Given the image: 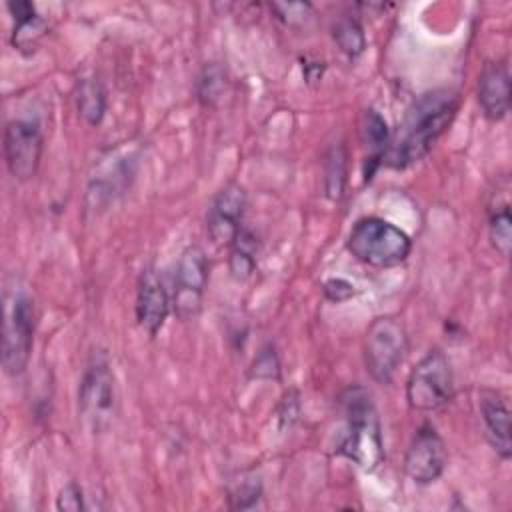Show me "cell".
I'll return each instance as SVG.
<instances>
[{
  "label": "cell",
  "instance_id": "1",
  "mask_svg": "<svg viewBox=\"0 0 512 512\" xmlns=\"http://www.w3.org/2000/svg\"><path fill=\"white\" fill-rule=\"evenodd\" d=\"M458 110V96L448 88H436L418 96L406 110L398 130L390 136L384 164L404 170L420 162L448 130Z\"/></svg>",
  "mask_w": 512,
  "mask_h": 512
},
{
  "label": "cell",
  "instance_id": "2",
  "mask_svg": "<svg viewBox=\"0 0 512 512\" xmlns=\"http://www.w3.org/2000/svg\"><path fill=\"white\" fill-rule=\"evenodd\" d=\"M346 428L338 452L364 472H374L384 460V442L372 396L362 386H350L340 396Z\"/></svg>",
  "mask_w": 512,
  "mask_h": 512
},
{
  "label": "cell",
  "instance_id": "3",
  "mask_svg": "<svg viewBox=\"0 0 512 512\" xmlns=\"http://www.w3.org/2000/svg\"><path fill=\"white\" fill-rule=\"evenodd\" d=\"M346 248L366 266L394 268L410 256L412 240L392 222L378 216H364L352 226Z\"/></svg>",
  "mask_w": 512,
  "mask_h": 512
},
{
  "label": "cell",
  "instance_id": "4",
  "mask_svg": "<svg viewBox=\"0 0 512 512\" xmlns=\"http://www.w3.org/2000/svg\"><path fill=\"white\" fill-rule=\"evenodd\" d=\"M78 412L92 432H104L118 412V390L104 350L90 352L78 386Z\"/></svg>",
  "mask_w": 512,
  "mask_h": 512
},
{
  "label": "cell",
  "instance_id": "5",
  "mask_svg": "<svg viewBox=\"0 0 512 512\" xmlns=\"http://www.w3.org/2000/svg\"><path fill=\"white\" fill-rule=\"evenodd\" d=\"M34 344V302L24 288L6 284L2 320V368L8 376H20L30 360Z\"/></svg>",
  "mask_w": 512,
  "mask_h": 512
},
{
  "label": "cell",
  "instance_id": "6",
  "mask_svg": "<svg viewBox=\"0 0 512 512\" xmlns=\"http://www.w3.org/2000/svg\"><path fill=\"white\" fill-rule=\"evenodd\" d=\"M454 396V374L448 356L434 348L422 356L408 374L406 400L418 412H432Z\"/></svg>",
  "mask_w": 512,
  "mask_h": 512
},
{
  "label": "cell",
  "instance_id": "7",
  "mask_svg": "<svg viewBox=\"0 0 512 512\" xmlns=\"http://www.w3.org/2000/svg\"><path fill=\"white\" fill-rule=\"evenodd\" d=\"M408 350L404 326L392 316L374 318L364 336V366L378 384H390Z\"/></svg>",
  "mask_w": 512,
  "mask_h": 512
},
{
  "label": "cell",
  "instance_id": "8",
  "mask_svg": "<svg viewBox=\"0 0 512 512\" xmlns=\"http://www.w3.org/2000/svg\"><path fill=\"white\" fill-rule=\"evenodd\" d=\"M44 150V134L36 120L14 118L4 128V160L6 168L18 182L36 176Z\"/></svg>",
  "mask_w": 512,
  "mask_h": 512
},
{
  "label": "cell",
  "instance_id": "9",
  "mask_svg": "<svg viewBox=\"0 0 512 512\" xmlns=\"http://www.w3.org/2000/svg\"><path fill=\"white\" fill-rule=\"evenodd\" d=\"M206 282L208 258L200 246H188L180 254L172 292V310L180 320H194L200 314Z\"/></svg>",
  "mask_w": 512,
  "mask_h": 512
},
{
  "label": "cell",
  "instance_id": "10",
  "mask_svg": "<svg viewBox=\"0 0 512 512\" xmlns=\"http://www.w3.org/2000/svg\"><path fill=\"white\" fill-rule=\"evenodd\" d=\"M448 464V452L442 436L432 424H422L404 454L406 476L420 486L436 482Z\"/></svg>",
  "mask_w": 512,
  "mask_h": 512
},
{
  "label": "cell",
  "instance_id": "11",
  "mask_svg": "<svg viewBox=\"0 0 512 512\" xmlns=\"http://www.w3.org/2000/svg\"><path fill=\"white\" fill-rule=\"evenodd\" d=\"M248 196L246 190L236 184L228 182L210 202L206 212V232L214 244H230L234 236L244 226V212H246Z\"/></svg>",
  "mask_w": 512,
  "mask_h": 512
},
{
  "label": "cell",
  "instance_id": "12",
  "mask_svg": "<svg viewBox=\"0 0 512 512\" xmlns=\"http://www.w3.org/2000/svg\"><path fill=\"white\" fill-rule=\"evenodd\" d=\"M134 310L140 328L148 336H156L162 330L172 310V298L168 296L164 282L152 264L144 266L138 276Z\"/></svg>",
  "mask_w": 512,
  "mask_h": 512
},
{
  "label": "cell",
  "instance_id": "13",
  "mask_svg": "<svg viewBox=\"0 0 512 512\" xmlns=\"http://www.w3.org/2000/svg\"><path fill=\"white\" fill-rule=\"evenodd\" d=\"M478 104L490 122H500L510 110V72L504 62L488 60L478 74Z\"/></svg>",
  "mask_w": 512,
  "mask_h": 512
},
{
  "label": "cell",
  "instance_id": "14",
  "mask_svg": "<svg viewBox=\"0 0 512 512\" xmlns=\"http://www.w3.org/2000/svg\"><path fill=\"white\" fill-rule=\"evenodd\" d=\"M480 418L484 424V434L492 450L508 460L512 454L510 444V410L506 400L496 390H482L478 396Z\"/></svg>",
  "mask_w": 512,
  "mask_h": 512
},
{
  "label": "cell",
  "instance_id": "15",
  "mask_svg": "<svg viewBox=\"0 0 512 512\" xmlns=\"http://www.w3.org/2000/svg\"><path fill=\"white\" fill-rule=\"evenodd\" d=\"M390 136L392 134L388 130L386 120L374 108H366L360 116V140L368 150V162L372 164L366 178H370L380 160H384V154L390 146Z\"/></svg>",
  "mask_w": 512,
  "mask_h": 512
},
{
  "label": "cell",
  "instance_id": "16",
  "mask_svg": "<svg viewBox=\"0 0 512 512\" xmlns=\"http://www.w3.org/2000/svg\"><path fill=\"white\" fill-rule=\"evenodd\" d=\"M230 256H228V270L230 276L238 282L248 280L256 270L258 260V238L252 230L240 228V232L234 236V240L228 244Z\"/></svg>",
  "mask_w": 512,
  "mask_h": 512
},
{
  "label": "cell",
  "instance_id": "17",
  "mask_svg": "<svg viewBox=\"0 0 512 512\" xmlns=\"http://www.w3.org/2000/svg\"><path fill=\"white\" fill-rule=\"evenodd\" d=\"M12 20H14V32H12V44L18 50L36 46V38L42 34L44 24L42 18L36 12V6L30 2H8L6 4Z\"/></svg>",
  "mask_w": 512,
  "mask_h": 512
},
{
  "label": "cell",
  "instance_id": "18",
  "mask_svg": "<svg viewBox=\"0 0 512 512\" xmlns=\"http://www.w3.org/2000/svg\"><path fill=\"white\" fill-rule=\"evenodd\" d=\"M76 108L88 126H98L106 114V88L96 78H82L76 86Z\"/></svg>",
  "mask_w": 512,
  "mask_h": 512
},
{
  "label": "cell",
  "instance_id": "19",
  "mask_svg": "<svg viewBox=\"0 0 512 512\" xmlns=\"http://www.w3.org/2000/svg\"><path fill=\"white\" fill-rule=\"evenodd\" d=\"M332 38L338 44L340 52H344L348 58H356L366 48V38L360 22L348 14L338 16L332 24Z\"/></svg>",
  "mask_w": 512,
  "mask_h": 512
},
{
  "label": "cell",
  "instance_id": "20",
  "mask_svg": "<svg viewBox=\"0 0 512 512\" xmlns=\"http://www.w3.org/2000/svg\"><path fill=\"white\" fill-rule=\"evenodd\" d=\"M488 238L492 248L508 258L510 256V248H512V216H510V208L504 202L502 206H492L490 214H488Z\"/></svg>",
  "mask_w": 512,
  "mask_h": 512
},
{
  "label": "cell",
  "instance_id": "21",
  "mask_svg": "<svg viewBox=\"0 0 512 512\" xmlns=\"http://www.w3.org/2000/svg\"><path fill=\"white\" fill-rule=\"evenodd\" d=\"M326 194L332 200L342 198L346 184V150L342 144H334L326 152Z\"/></svg>",
  "mask_w": 512,
  "mask_h": 512
},
{
  "label": "cell",
  "instance_id": "22",
  "mask_svg": "<svg viewBox=\"0 0 512 512\" xmlns=\"http://www.w3.org/2000/svg\"><path fill=\"white\" fill-rule=\"evenodd\" d=\"M224 90V70L218 62L204 64L198 76V98L202 104L212 106Z\"/></svg>",
  "mask_w": 512,
  "mask_h": 512
},
{
  "label": "cell",
  "instance_id": "23",
  "mask_svg": "<svg viewBox=\"0 0 512 512\" xmlns=\"http://www.w3.org/2000/svg\"><path fill=\"white\" fill-rule=\"evenodd\" d=\"M262 496V482L258 476H242L228 492V506L234 510L252 508Z\"/></svg>",
  "mask_w": 512,
  "mask_h": 512
},
{
  "label": "cell",
  "instance_id": "24",
  "mask_svg": "<svg viewBox=\"0 0 512 512\" xmlns=\"http://www.w3.org/2000/svg\"><path fill=\"white\" fill-rule=\"evenodd\" d=\"M270 8L276 12V18L290 28H306V24L314 16L312 6L308 2H276Z\"/></svg>",
  "mask_w": 512,
  "mask_h": 512
},
{
  "label": "cell",
  "instance_id": "25",
  "mask_svg": "<svg viewBox=\"0 0 512 512\" xmlns=\"http://www.w3.org/2000/svg\"><path fill=\"white\" fill-rule=\"evenodd\" d=\"M250 368H252L250 370L252 378H260V380H270L272 378V380H276L280 376V362H278L276 348L272 344L262 346Z\"/></svg>",
  "mask_w": 512,
  "mask_h": 512
},
{
  "label": "cell",
  "instance_id": "26",
  "mask_svg": "<svg viewBox=\"0 0 512 512\" xmlns=\"http://www.w3.org/2000/svg\"><path fill=\"white\" fill-rule=\"evenodd\" d=\"M56 508L62 512L84 510V492L76 482H68L56 496Z\"/></svg>",
  "mask_w": 512,
  "mask_h": 512
},
{
  "label": "cell",
  "instance_id": "27",
  "mask_svg": "<svg viewBox=\"0 0 512 512\" xmlns=\"http://www.w3.org/2000/svg\"><path fill=\"white\" fill-rule=\"evenodd\" d=\"M324 296L332 302H344L354 296V286L344 278H330L324 282Z\"/></svg>",
  "mask_w": 512,
  "mask_h": 512
}]
</instances>
